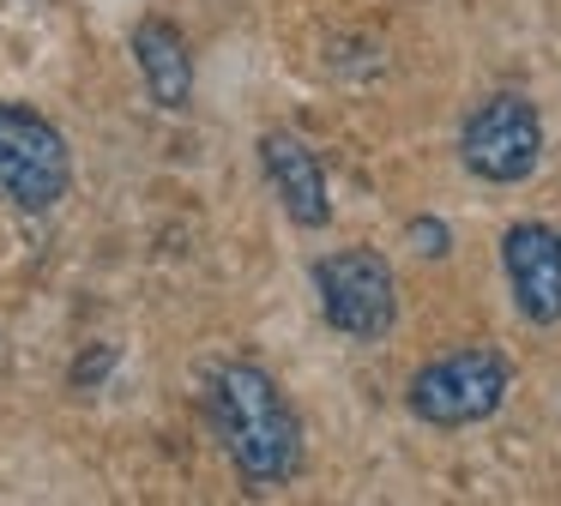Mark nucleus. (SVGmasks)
I'll return each mask as SVG.
<instances>
[{
  "label": "nucleus",
  "mask_w": 561,
  "mask_h": 506,
  "mask_svg": "<svg viewBox=\"0 0 561 506\" xmlns=\"http://www.w3.org/2000/svg\"><path fill=\"white\" fill-rule=\"evenodd\" d=\"M206 416L218 428L230 464L254 488H278L302 464V422L290 398L278 392L266 368L254 361H211L206 368Z\"/></svg>",
  "instance_id": "1"
},
{
  "label": "nucleus",
  "mask_w": 561,
  "mask_h": 506,
  "mask_svg": "<svg viewBox=\"0 0 561 506\" xmlns=\"http://www.w3.org/2000/svg\"><path fill=\"white\" fill-rule=\"evenodd\" d=\"M110 368H115V349H103V344H98L85 361H73V386H98Z\"/></svg>",
  "instance_id": "10"
},
{
  "label": "nucleus",
  "mask_w": 561,
  "mask_h": 506,
  "mask_svg": "<svg viewBox=\"0 0 561 506\" xmlns=\"http://www.w3.org/2000/svg\"><path fill=\"white\" fill-rule=\"evenodd\" d=\"M134 60H139V79H146L151 103L187 108V96H194V55H187V36L170 19L134 24Z\"/></svg>",
  "instance_id": "8"
},
{
  "label": "nucleus",
  "mask_w": 561,
  "mask_h": 506,
  "mask_svg": "<svg viewBox=\"0 0 561 506\" xmlns=\"http://www.w3.org/2000/svg\"><path fill=\"white\" fill-rule=\"evenodd\" d=\"M513 386V361L489 344H465L453 356L428 361L411 380V410L435 428H465V422H483L501 410Z\"/></svg>",
  "instance_id": "3"
},
{
  "label": "nucleus",
  "mask_w": 561,
  "mask_h": 506,
  "mask_svg": "<svg viewBox=\"0 0 561 506\" xmlns=\"http://www.w3.org/2000/svg\"><path fill=\"white\" fill-rule=\"evenodd\" d=\"M314 289H320V313H327L332 332L344 337H375L392 332V313H399V284H392V265L375 248H339L314 265Z\"/></svg>",
  "instance_id": "4"
},
{
  "label": "nucleus",
  "mask_w": 561,
  "mask_h": 506,
  "mask_svg": "<svg viewBox=\"0 0 561 506\" xmlns=\"http://www.w3.org/2000/svg\"><path fill=\"white\" fill-rule=\"evenodd\" d=\"M73 187V151L61 127L31 103H0V199L13 211H55Z\"/></svg>",
  "instance_id": "2"
},
{
  "label": "nucleus",
  "mask_w": 561,
  "mask_h": 506,
  "mask_svg": "<svg viewBox=\"0 0 561 506\" xmlns=\"http://www.w3.org/2000/svg\"><path fill=\"white\" fill-rule=\"evenodd\" d=\"M260 169H266L272 193L284 199V211H290V223L302 229H320L332 217V199H327V169H320V157L308 151L296 133H266L260 139Z\"/></svg>",
  "instance_id": "7"
},
{
  "label": "nucleus",
  "mask_w": 561,
  "mask_h": 506,
  "mask_svg": "<svg viewBox=\"0 0 561 506\" xmlns=\"http://www.w3.org/2000/svg\"><path fill=\"white\" fill-rule=\"evenodd\" d=\"M537 151H543V127H537V108L525 96L501 91V96H483L471 108L459 133V157L477 181L489 187H513L537 169Z\"/></svg>",
  "instance_id": "5"
},
{
  "label": "nucleus",
  "mask_w": 561,
  "mask_h": 506,
  "mask_svg": "<svg viewBox=\"0 0 561 506\" xmlns=\"http://www.w3.org/2000/svg\"><path fill=\"white\" fill-rule=\"evenodd\" d=\"M411 241L428 253V260H440V253L453 248V235H447V223H435V217H411Z\"/></svg>",
  "instance_id": "9"
},
{
  "label": "nucleus",
  "mask_w": 561,
  "mask_h": 506,
  "mask_svg": "<svg viewBox=\"0 0 561 506\" xmlns=\"http://www.w3.org/2000/svg\"><path fill=\"white\" fill-rule=\"evenodd\" d=\"M501 265L513 284V308L531 325L561 320V235L549 223H513L501 235Z\"/></svg>",
  "instance_id": "6"
}]
</instances>
